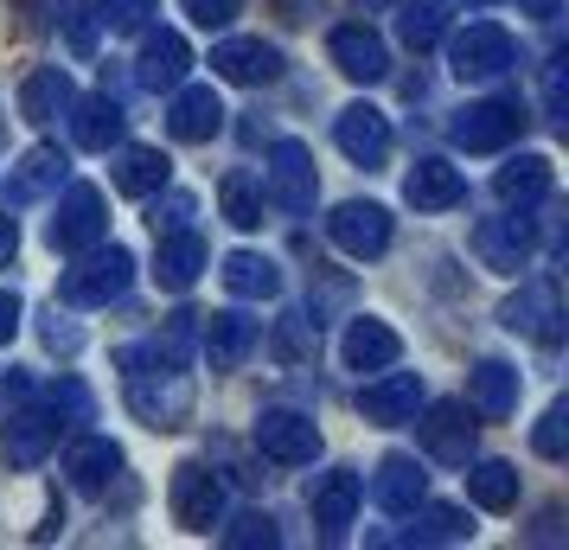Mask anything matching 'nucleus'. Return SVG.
<instances>
[{
    "mask_svg": "<svg viewBox=\"0 0 569 550\" xmlns=\"http://www.w3.org/2000/svg\"><path fill=\"white\" fill-rule=\"evenodd\" d=\"M122 371H129V410L148 429H180L192 417V378H186V366H154L141 346H129Z\"/></svg>",
    "mask_w": 569,
    "mask_h": 550,
    "instance_id": "1",
    "label": "nucleus"
},
{
    "mask_svg": "<svg viewBox=\"0 0 569 550\" xmlns=\"http://www.w3.org/2000/svg\"><path fill=\"white\" fill-rule=\"evenodd\" d=\"M129 282H134V257L129 250H78V262L58 276V301L64 308H109V301H122L129 294Z\"/></svg>",
    "mask_w": 569,
    "mask_h": 550,
    "instance_id": "2",
    "label": "nucleus"
},
{
    "mask_svg": "<svg viewBox=\"0 0 569 550\" xmlns=\"http://www.w3.org/2000/svg\"><path fill=\"white\" fill-rule=\"evenodd\" d=\"M448 64H455V78L461 83H499L518 64V46H512V32L506 27H492V20H467V27L448 39Z\"/></svg>",
    "mask_w": 569,
    "mask_h": 550,
    "instance_id": "3",
    "label": "nucleus"
},
{
    "mask_svg": "<svg viewBox=\"0 0 569 550\" xmlns=\"http://www.w3.org/2000/svg\"><path fill=\"white\" fill-rule=\"evenodd\" d=\"M109 237V206L97 186H71L64 199H58L52 224H46V243L52 250H64V257H78V250H90V243H103Z\"/></svg>",
    "mask_w": 569,
    "mask_h": 550,
    "instance_id": "4",
    "label": "nucleus"
},
{
    "mask_svg": "<svg viewBox=\"0 0 569 550\" xmlns=\"http://www.w3.org/2000/svg\"><path fill=\"white\" fill-rule=\"evenodd\" d=\"M448 134H455V148H467V154H499V148H512L518 134H525V109L506 103V97H487V103H467L448 122Z\"/></svg>",
    "mask_w": 569,
    "mask_h": 550,
    "instance_id": "5",
    "label": "nucleus"
},
{
    "mask_svg": "<svg viewBox=\"0 0 569 550\" xmlns=\"http://www.w3.org/2000/svg\"><path fill=\"white\" fill-rule=\"evenodd\" d=\"M531 250H538V231H531V218L525 211H499V218H480L473 224V257L487 262V269H499V276H518L525 262H531Z\"/></svg>",
    "mask_w": 569,
    "mask_h": 550,
    "instance_id": "6",
    "label": "nucleus"
},
{
    "mask_svg": "<svg viewBox=\"0 0 569 550\" xmlns=\"http://www.w3.org/2000/svg\"><path fill=\"white\" fill-rule=\"evenodd\" d=\"M499 320H506L512 333H525V340L557 346V340H563V294H557L550 276H538V282H525V289L499 308Z\"/></svg>",
    "mask_w": 569,
    "mask_h": 550,
    "instance_id": "7",
    "label": "nucleus"
},
{
    "mask_svg": "<svg viewBox=\"0 0 569 550\" xmlns=\"http://www.w3.org/2000/svg\"><path fill=\"white\" fill-rule=\"evenodd\" d=\"M167 499H173V519H180L186 531H211V524L224 519V480H218L206 461H186V468H173Z\"/></svg>",
    "mask_w": 569,
    "mask_h": 550,
    "instance_id": "8",
    "label": "nucleus"
},
{
    "mask_svg": "<svg viewBox=\"0 0 569 550\" xmlns=\"http://www.w3.org/2000/svg\"><path fill=\"white\" fill-rule=\"evenodd\" d=\"M313 192H320V180H313V154L301 148V141H276V148H269V199H276L288 218H308Z\"/></svg>",
    "mask_w": 569,
    "mask_h": 550,
    "instance_id": "9",
    "label": "nucleus"
},
{
    "mask_svg": "<svg viewBox=\"0 0 569 550\" xmlns=\"http://www.w3.org/2000/svg\"><path fill=\"white\" fill-rule=\"evenodd\" d=\"M327 237H333L352 262H371V257L390 250V211L371 206V199H352V206H339L333 218H327Z\"/></svg>",
    "mask_w": 569,
    "mask_h": 550,
    "instance_id": "10",
    "label": "nucleus"
},
{
    "mask_svg": "<svg viewBox=\"0 0 569 550\" xmlns=\"http://www.w3.org/2000/svg\"><path fill=\"white\" fill-rule=\"evenodd\" d=\"M416 410H422V378L416 371H378L371 384L359 391V417L378 422V429H397V422H416Z\"/></svg>",
    "mask_w": 569,
    "mask_h": 550,
    "instance_id": "11",
    "label": "nucleus"
},
{
    "mask_svg": "<svg viewBox=\"0 0 569 550\" xmlns=\"http://www.w3.org/2000/svg\"><path fill=\"white\" fill-rule=\"evenodd\" d=\"M250 436H257V448L269 461H282V468H301V461L320 454V429H313L301 410H262Z\"/></svg>",
    "mask_w": 569,
    "mask_h": 550,
    "instance_id": "12",
    "label": "nucleus"
},
{
    "mask_svg": "<svg viewBox=\"0 0 569 550\" xmlns=\"http://www.w3.org/2000/svg\"><path fill=\"white\" fill-rule=\"evenodd\" d=\"M333 141H339V154L352 160V167H385L390 160V116L385 109H371V103L339 109Z\"/></svg>",
    "mask_w": 569,
    "mask_h": 550,
    "instance_id": "13",
    "label": "nucleus"
},
{
    "mask_svg": "<svg viewBox=\"0 0 569 550\" xmlns=\"http://www.w3.org/2000/svg\"><path fill=\"white\" fill-rule=\"evenodd\" d=\"M58 429H64V417H58V410H20V417L0 429V454H7V468L32 473L58 448Z\"/></svg>",
    "mask_w": 569,
    "mask_h": 550,
    "instance_id": "14",
    "label": "nucleus"
},
{
    "mask_svg": "<svg viewBox=\"0 0 569 550\" xmlns=\"http://www.w3.org/2000/svg\"><path fill=\"white\" fill-rule=\"evenodd\" d=\"M359 499H365V480H359L352 468L320 473V487L308 493L313 524H320V538H346V531H352V519H359Z\"/></svg>",
    "mask_w": 569,
    "mask_h": 550,
    "instance_id": "15",
    "label": "nucleus"
},
{
    "mask_svg": "<svg viewBox=\"0 0 569 550\" xmlns=\"http://www.w3.org/2000/svg\"><path fill=\"white\" fill-rule=\"evenodd\" d=\"M371 499L385 506L390 519H410V506L429 499V473H422V461H416V454H385L378 473H371Z\"/></svg>",
    "mask_w": 569,
    "mask_h": 550,
    "instance_id": "16",
    "label": "nucleus"
},
{
    "mask_svg": "<svg viewBox=\"0 0 569 550\" xmlns=\"http://www.w3.org/2000/svg\"><path fill=\"white\" fill-rule=\"evenodd\" d=\"M518 410V371L506 359H480L467 371V417L480 422H506Z\"/></svg>",
    "mask_w": 569,
    "mask_h": 550,
    "instance_id": "17",
    "label": "nucleus"
},
{
    "mask_svg": "<svg viewBox=\"0 0 569 550\" xmlns=\"http://www.w3.org/2000/svg\"><path fill=\"white\" fill-rule=\"evenodd\" d=\"M211 71L224 83H276L282 78V52H276L269 39H224V46L211 52Z\"/></svg>",
    "mask_w": 569,
    "mask_h": 550,
    "instance_id": "18",
    "label": "nucleus"
},
{
    "mask_svg": "<svg viewBox=\"0 0 569 550\" xmlns=\"http://www.w3.org/2000/svg\"><path fill=\"white\" fill-rule=\"evenodd\" d=\"M550 186H557V167L543 154H518L506 160L499 173H492V192H499V206H512V211H531L550 199Z\"/></svg>",
    "mask_w": 569,
    "mask_h": 550,
    "instance_id": "19",
    "label": "nucleus"
},
{
    "mask_svg": "<svg viewBox=\"0 0 569 550\" xmlns=\"http://www.w3.org/2000/svg\"><path fill=\"white\" fill-rule=\"evenodd\" d=\"M327 52H333V64H339L352 83H378V78L390 71L385 39H378L371 27H339L333 39H327Z\"/></svg>",
    "mask_w": 569,
    "mask_h": 550,
    "instance_id": "20",
    "label": "nucleus"
},
{
    "mask_svg": "<svg viewBox=\"0 0 569 550\" xmlns=\"http://www.w3.org/2000/svg\"><path fill=\"white\" fill-rule=\"evenodd\" d=\"M206 269V237L199 231H160V257H154V282L167 294H186Z\"/></svg>",
    "mask_w": 569,
    "mask_h": 550,
    "instance_id": "21",
    "label": "nucleus"
},
{
    "mask_svg": "<svg viewBox=\"0 0 569 550\" xmlns=\"http://www.w3.org/2000/svg\"><path fill=\"white\" fill-rule=\"evenodd\" d=\"M403 199H410L416 211H448L467 199V180L461 167H448V160H416L410 173H403Z\"/></svg>",
    "mask_w": 569,
    "mask_h": 550,
    "instance_id": "22",
    "label": "nucleus"
},
{
    "mask_svg": "<svg viewBox=\"0 0 569 550\" xmlns=\"http://www.w3.org/2000/svg\"><path fill=\"white\" fill-rule=\"evenodd\" d=\"M218 129H224V103H218L211 83H192V90L173 97V109H167V134L173 141H211Z\"/></svg>",
    "mask_w": 569,
    "mask_h": 550,
    "instance_id": "23",
    "label": "nucleus"
},
{
    "mask_svg": "<svg viewBox=\"0 0 569 550\" xmlns=\"http://www.w3.org/2000/svg\"><path fill=\"white\" fill-rule=\"evenodd\" d=\"M422 448L448 461V468H461L473 461V422H467V403H436L429 417H422Z\"/></svg>",
    "mask_w": 569,
    "mask_h": 550,
    "instance_id": "24",
    "label": "nucleus"
},
{
    "mask_svg": "<svg viewBox=\"0 0 569 550\" xmlns=\"http://www.w3.org/2000/svg\"><path fill=\"white\" fill-rule=\"evenodd\" d=\"M339 352H346V366H352V371H385V366H397V359H403V340L390 333L385 320L359 314L352 327H346Z\"/></svg>",
    "mask_w": 569,
    "mask_h": 550,
    "instance_id": "25",
    "label": "nucleus"
},
{
    "mask_svg": "<svg viewBox=\"0 0 569 550\" xmlns=\"http://www.w3.org/2000/svg\"><path fill=\"white\" fill-rule=\"evenodd\" d=\"M257 320H243V314H211L206 327H199V346H206V359L211 371H237L243 359H250V346H257Z\"/></svg>",
    "mask_w": 569,
    "mask_h": 550,
    "instance_id": "26",
    "label": "nucleus"
},
{
    "mask_svg": "<svg viewBox=\"0 0 569 550\" xmlns=\"http://www.w3.org/2000/svg\"><path fill=\"white\" fill-rule=\"evenodd\" d=\"M134 71H141L148 90H180L186 71H192V52H186L180 32H148V46H141V58H134Z\"/></svg>",
    "mask_w": 569,
    "mask_h": 550,
    "instance_id": "27",
    "label": "nucleus"
},
{
    "mask_svg": "<svg viewBox=\"0 0 569 550\" xmlns=\"http://www.w3.org/2000/svg\"><path fill=\"white\" fill-rule=\"evenodd\" d=\"M64 473H71L78 493H109V480L122 473V448L109 442V436H83V442L64 454Z\"/></svg>",
    "mask_w": 569,
    "mask_h": 550,
    "instance_id": "28",
    "label": "nucleus"
},
{
    "mask_svg": "<svg viewBox=\"0 0 569 550\" xmlns=\"http://www.w3.org/2000/svg\"><path fill=\"white\" fill-rule=\"evenodd\" d=\"M71 103H78V90H71V78H64L58 64L32 71V78L20 83V116H27V122H39V129H46V122H58Z\"/></svg>",
    "mask_w": 569,
    "mask_h": 550,
    "instance_id": "29",
    "label": "nucleus"
},
{
    "mask_svg": "<svg viewBox=\"0 0 569 550\" xmlns=\"http://www.w3.org/2000/svg\"><path fill=\"white\" fill-rule=\"evenodd\" d=\"M78 109V148H90V154H109L116 141H122V103L109 97V90H97V97H83V103H71Z\"/></svg>",
    "mask_w": 569,
    "mask_h": 550,
    "instance_id": "30",
    "label": "nucleus"
},
{
    "mask_svg": "<svg viewBox=\"0 0 569 550\" xmlns=\"http://www.w3.org/2000/svg\"><path fill=\"white\" fill-rule=\"evenodd\" d=\"M224 289L237 301H269V294H282V269L269 257H257V250H231L224 257Z\"/></svg>",
    "mask_w": 569,
    "mask_h": 550,
    "instance_id": "31",
    "label": "nucleus"
},
{
    "mask_svg": "<svg viewBox=\"0 0 569 550\" xmlns=\"http://www.w3.org/2000/svg\"><path fill=\"white\" fill-rule=\"evenodd\" d=\"M467 499H473L480 512H512L518 506V468L512 461H473V468H467Z\"/></svg>",
    "mask_w": 569,
    "mask_h": 550,
    "instance_id": "32",
    "label": "nucleus"
},
{
    "mask_svg": "<svg viewBox=\"0 0 569 550\" xmlns=\"http://www.w3.org/2000/svg\"><path fill=\"white\" fill-rule=\"evenodd\" d=\"M167 173H173V160L160 154V148H129V154L116 160V192L154 199V192H167Z\"/></svg>",
    "mask_w": 569,
    "mask_h": 550,
    "instance_id": "33",
    "label": "nucleus"
},
{
    "mask_svg": "<svg viewBox=\"0 0 569 550\" xmlns=\"http://www.w3.org/2000/svg\"><path fill=\"white\" fill-rule=\"evenodd\" d=\"M416 519V544H461V538H473V519H467L461 506H410Z\"/></svg>",
    "mask_w": 569,
    "mask_h": 550,
    "instance_id": "34",
    "label": "nucleus"
},
{
    "mask_svg": "<svg viewBox=\"0 0 569 550\" xmlns=\"http://www.w3.org/2000/svg\"><path fill=\"white\" fill-rule=\"evenodd\" d=\"M218 206H224V218H231L237 231H257V224H262V180H257V173H224Z\"/></svg>",
    "mask_w": 569,
    "mask_h": 550,
    "instance_id": "35",
    "label": "nucleus"
},
{
    "mask_svg": "<svg viewBox=\"0 0 569 550\" xmlns=\"http://www.w3.org/2000/svg\"><path fill=\"white\" fill-rule=\"evenodd\" d=\"M397 32H403V46H410V52H429L441 32H448V0H403Z\"/></svg>",
    "mask_w": 569,
    "mask_h": 550,
    "instance_id": "36",
    "label": "nucleus"
},
{
    "mask_svg": "<svg viewBox=\"0 0 569 550\" xmlns=\"http://www.w3.org/2000/svg\"><path fill=\"white\" fill-rule=\"evenodd\" d=\"M64 180V154L58 148H32L27 160H20V173H13V192L20 199H32V192H46V186Z\"/></svg>",
    "mask_w": 569,
    "mask_h": 550,
    "instance_id": "37",
    "label": "nucleus"
},
{
    "mask_svg": "<svg viewBox=\"0 0 569 550\" xmlns=\"http://www.w3.org/2000/svg\"><path fill=\"white\" fill-rule=\"evenodd\" d=\"M313 346H320V320L288 314L282 327H276V359H282V366H301V359H313Z\"/></svg>",
    "mask_w": 569,
    "mask_h": 550,
    "instance_id": "38",
    "label": "nucleus"
},
{
    "mask_svg": "<svg viewBox=\"0 0 569 550\" xmlns=\"http://www.w3.org/2000/svg\"><path fill=\"white\" fill-rule=\"evenodd\" d=\"M531 448H538L543 461H563V454H569V410H563V403H550V410H543V422L531 429Z\"/></svg>",
    "mask_w": 569,
    "mask_h": 550,
    "instance_id": "39",
    "label": "nucleus"
},
{
    "mask_svg": "<svg viewBox=\"0 0 569 550\" xmlns=\"http://www.w3.org/2000/svg\"><path fill=\"white\" fill-rule=\"evenodd\" d=\"M224 544L231 550H269V544H282V531H276V519H269V512H243V519L231 524V531H224Z\"/></svg>",
    "mask_w": 569,
    "mask_h": 550,
    "instance_id": "40",
    "label": "nucleus"
},
{
    "mask_svg": "<svg viewBox=\"0 0 569 550\" xmlns=\"http://www.w3.org/2000/svg\"><path fill=\"white\" fill-rule=\"evenodd\" d=\"M97 7H103L97 20H103L109 32H141L148 13H154V0H97Z\"/></svg>",
    "mask_w": 569,
    "mask_h": 550,
    "instance_id": "41",
    "label": "nucleus"
},
{
    "mask_svg": "<svg viewBox=\"0 0 569 550\" xmlns=\"http://www.w3.org/2000/svg\"><path fill=\"white\" fill-rule=\"evenodd\" d=\"M52 410H58V417H78V422L97 417V403H90V391H83L78 378H58V384H52Z\"/></svg>",
    "mask_w": 569,
    "mask_h": 550,
    "instance_id": "42",
    "label": "nucleus"
},
{
    "mask_svg": "<svg viewBox=\"0 0 569 550\" xmlns=\"http://www.w3.org/2000/svg\"><path fill=\"white\" fill-rule=\"evenodd\" d=\"M563 78H569V58L557 52L550 64H543V109H550V122H563L569 103H563Z\"/></svg>",
    "mask_w": 569,
    "mask_h": 550,
    "instance_id": "43",
    "label": "nucleus"
},
{
    "mask_svg": "<svg viewBox=\"0 0 569 550\" xmlns=\"http://www.w3.org/2000/svg\"><path fill=\"white\" fill-rule=\"evenodd\" d=\"M237 7H243V0H186V13H192L199 27H231Z\"/></svg>",
    "mask_w": 569,
    "mask_h": 550,
    "instance_id": "44",
    "label": "nucleus"
},
{
    "mask_svg": "<svg viewBox=\"0 0 569 550\" xmlns=\"http://www.w3.org/2000/svg\"><path fill=\"white\" fill-rule=\"evenodd\" d=\"M186 218H192V199H186V192H173L167 206H154V218H148V224H154V231H186Z\"/></svg>",
    "mask_w": 569,
    "mask_h": 550,
    "instance_id": "45",
    "label": "nucleus"
},
{
    "mask_svg": "<svg viewBox=\"0 0 569 550\" xmlns=\"http://www.w3.org/2000/svg\"><path fill=\"white\" fill-rule=\"evenodd\" d=\"M20 333V294H0V346Z\"/></svg>",
    "mask_w": 569,
    "mask_h": 550,
    "instance_id": "46",
    "label": "nucleus"
},
{
    "mask_svg": "<svg viewBox=\"0 0 569 550\" xmlns=\"http://www.w3.org/2000/svg\"><path fill=\"white\" fill-rule=\"evenodd\" d=\"M13 250H20V224H13V218H0V269L13 262Z\"/></svg>",
    "mask_w": 569,
    "mask_h": 550,
    "instance_id": "47",
    "label": "nucleus"
},
{
    "mask_svg": "<svg viewBox=\"0 0 569 550\" xmlns=\"http://www.w3.org/2000/svg\"><path fill=\"white\" fill-rule=\"evenodd\" d=\"M46 340H52V346H64V352H78V340H83V333H78V327H58V314H52V327H46Z\"/></svg>",
    "mask_w": 569,
    "mask_h": 550,
    "instance_id": "48",
    "label": "nucleus"
},
{
    "mask_svg": "<svg viewBox=\"0 0 569 550\" xmlns=\"http://www.w3.org/2000/svg\"><path fill=\"white\" fill-rule=\"evenodd\" d=\"M518 7H525L531 20H557V13H563V0H518Z\"/></svg>",
    "mask_w": 569,
    "mask_h": 550,
    "instance_id": "49",
    "label": "nucleus"
},
{
    "mask_svg": "<svg viewBox=\"0 0 569 550\" xmlns=\"http://www.w3.org/2000/svg\"><path fill=\"white\" fill-rule=\"evenodd\" d=\"M359 7H371V13H390V7H403V0H359Z\"/></svg>",
    "mask_w": 569,
    "mask_h": 550,
    "instance_id": "50",
    "label": "nucleus"
}]
</instances>
